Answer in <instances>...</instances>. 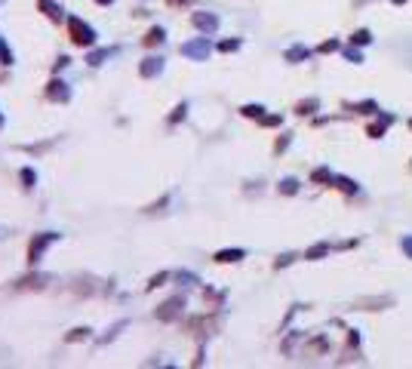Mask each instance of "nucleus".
<instances>
[{"instance_id":"f257e3e1","label":"nucleus","mask_w":412,"mask_h":369,"mask_svg":"<svg viewBox=\"0 0 412 369\" xmlns=\"http://www.w3.org/2000/svg\"><path fill=\"white\" fill-rule=\"evenodd\" d=\"M68 31H71V43L74 46H92L95 43V31L83 18H71L68 22Z\"/></svg>"},{"instance_id":"f03ea898","label":"nucleus","mask_w":412,"mask_h":369,"mask_svg":"<svg viewBox=\"0 0 412 369\" xmlns=\"http://www.w3.org/2000/svg\"><path fill=\"white\" fill-rule=\"evenodd\" d=\"M209 52H212V43H209V37H197V40H188V43H182V55H188V59H197V62H203Z\"/></svg>"},{"instance_id":"7ed1b4c3","label":"nucleus","mask_w":412,"mask_h":369,"mask_svg":"<svg viewBox=\"0 0 412 369\" xmlns=\"http://www.w3.org/2000/svg\"><path fill=\"white\" fill-rule=\"evenodd\" d=\"M58 240V234H52V231H43V234H37L34 240H31V246H28V262L34 265V262H40V256H43V249L49 246V243H55Z\"/></svg>"},{"instance_id":"20e7f679","label":"nucleus","mask_w":412,"mask_h":369,"mask_svg":"<svg viewBox=\"0 0 412 369\" xmlns=\"http://www.w3.org/2000/svg\"><path fill=\"white\" fill-rule=\"evenodd\" d=\"M182 308H185V299H182V296H175V299H169V302H163V305L157 308V320L172 323V320H179V317H182Z\"/></svg>"},{"instance_id":"39448f33","label":"nucleus","mask_w":412,"mask_h":369,"mask_svg":"<svg viewBox=\"0 0 412 369\" xmlns=\"http://www.w3.org/2000/svg\"><path fill=\"white\" fill-rule=\"evenodd\" d=\"M191 22H194V28H200V31H206V34H212V31L219 28V18H215L212 12H194Z\"/></svg>"},{"instance_id":"423d86ee","label":"nucleus","mask_w":412,"mask_h":369,"mask_svg":"<svg viewBox=\"0 0 412 369\" xmlns=\"http://www.w3.org/2000/svg\"><path fill=\"white\" fill-rule=\"evenodd\" d=\"M163 71V59L160 55H148L142 65H139V74L142 77H154V74H160Z\"/></svg>"},{"instance_id":"0eeeda50","label":"nucleus","mask_w":412,"mask_h":369,"mask_svg":"<svg viewBox=\"0 0 412 369\" xmlns=\"http://www.w3.org/2000/svg\"><path fill=\"white\" fill-rule=\"evenodd\" d=\"M46 95H49L52 102H68L71 89H68V83H62V80H49V86H46Z\"/></svg>"},{"instance_id":"6e6552de","label":"nucleus","mask_w":412,"mask_h":369,"mask_svg":"<svg viewBox=\"0 0 412 369\" xmlns=\"http://www.w3.org/2000/svg\"><path fill=\"white\" fill-rule=\"evenodd\" d=\"M391 123H394V117H391V114H388V117H379L376 123H369V126H366V135H369V139H382V135H385V129H388Z\"/></svg>"},{"instance_id":"1a4fd4ad","label":"nucleus","mask_w":412,"mask_h":369,"mask_svg":"<svg viewBox=\"0 0 412 369\" xmlns=\"http://www.w3.org/2000/svg\"><path fill=\"white\" fill-rule=\"evenodd\" d=\"M243 256H246L243 249H222V253H215L212 259H215L219 265H231V262H240Z\"/></svg>"},{"instance_id":"9d476101","label":"nucleus","mask_w":412,"mask_h":369,"mask_svg":"<svg viewBox=\"0 0 412 369\" xmlns=\"http://www.w3.org/2000/svg\"><path fill=\"white\" fill-rule=\"evenodd\" d=\"M37 6H40V9L52 18V22H62V18H65V9H62V6H55V0H40Z\"/></svg>"},{"instance_id":"9b49d317","label":"nucleus","mask_w":412,"mask_h":369,"mask_svg":"<svg viewBox=\"0 0 412 369\" xmlns=\"http://www.w3.org/2000/svg\"><path fill=\"white\" fill-rule=\"evenodd\" d=\"M43 283H49V277H46V274H31V277H22V280H18V289H31V286H34V289H40Z\"/></svg>"},{"instance_id":"f8f14e48","label":"nucleus","mask_w":412,"mask_h":369,"mask_svg":"<svg viewBox=\"0 0 412 369\" xmlns=\"http://www.w3.org/2000/svg\"><path fill=\"white\" fill-rule=\"evenodd\" d=\"M163 40H166V31H163V28H151V31L145 34L142 43H145V46H160Z\"/></svg>"},{"instance_id":"ddd939ff","label":"nucleus","mask_w":412,"mask_h":369,"mask_svg":"<svg viewBox=\"0 0 412 369\" xmlns=\"http://www.w3.org/2000/svg\"><path fill=\"white\" fill-rule=\"evenodd\" d=\"M317 108H320V102H317V99H305V102H299V105H296V114L308 117V114H314Z\"/></svg>"},{"instance_id":"4468645a","label":"nucleus","mask_w":412,"mask_h":369,"mask_svg":"<svg viewBox=\"0 0 412 369\" xmlns=\"http://www.w3.org/2000/svg\"><path fill=\"white\" fill-rule=\"evenodd\" d=\"M332 185H336L339 191H345V194H357V185H354L351 179H345V176H332Z\"/></svg>"},{"instance_id":"2eb2a0df","label":"nucleus","mask_w":412,"mask_h":369,"mask_svg":"<svg viewBox=\"0 0 412 369\" xmlns=\"http://www.w3.org/2000/svg\"><path fill=\"white\" fill-rule=\"evenodd\" d=\"M311 52H308V46H292V49H286V62H302V59H308Z\"/></svg>"},{"instance_id":"dca6fc26","label":"nucleus","mask_w":412,"mask_h":369,"mask_svg":"<svg viewBox=\"0 0 412 369\" xmlns=\"http://www.w3.org/2000/svg\"><path fill=\"white\" fill-rule=\"evenodd\" d=\"M311 182H317V185H326V182H329V185H332V172H329L326 166H320V169L311 172Z\"/></svg>"},{"instance_id":"f3484780","label":"nucleus","mask_w":412,"mask_h":369,"mask_svg":"<svg viewBox=\"0 0 412 369\" xmlns=\"http://www.w3.org/2000/svg\"><path fill=\"white\" fill-rule=\"evenodd\" d=\"M369 40H372V34H369L366 28H360V31H354V34H351V43H354V46H366Z\"/></svg>"},{"instance_id":"a211bd4d","label":"nucleus","mask_w":412,"mask_h":369,"mask_svg":"<svg viewBox=\"0 0 412 369\" xmlns=\"http://www.w3.org/2000/svg\"><path fill=\"white\" fill-rule=\"evenodd\" d=\"M240 114H243V117H256V120H262V117H265V108H262V105H243Z\"/></svg>"},{"instance_id":"6ab92c4d","label":"nucleus","mask_w":412,"mask_h":369,"mask_svg":"<svg viewBox=\"0 0 412 369\" xmlns=\"http://www.w3.org/2000/svg\"><path fill=\"white\" fill-rule=\"evenodd\" d=\"M329 253V243H317V246H311L308 253H305V259H323Z\"/></svg>"},{"instance_id":"aec40b11","label":"nucleus","mask_w":412,"mask_h":369,"mask_svg":"<svg viewBox=\"0 0 412 369\" xmlns=\"http://www.w3.org/2000/svg\"><path fill=\"white\" fill-rule=\"evenodd\" d=\"M22 182H25V188H34V185H37V172H34L31 166H25V169H22Z\"/></svg>"},{"instance_id":"412c9836","label":"nucleus","mask_w":412,"mask_h":369,"mask_svg":"<svg viewBox=\"0 0 412 369\" xmlns=\"http://www.w3.org/2000/svg\"><path fill=\"white\" fill-rule=\"evenodd\" d=\"M299 191V182L296 179H283L280 182V194H296Z\"/></svg>"},{"instance_id":"4be33fe9","label":"nucleus","mask_w":412,"mask_h":369,"mask_svg":"<svg viewBox=\"0 0 412 369\" xmlns=\"http://www.w3.org/2000/svg\"><path fill=\"white\" fill-rule=\"evenodd\" d=\"M166 280H169V274H166V271H160V274H154V277L148 280V289H157V286H163Z\"/></svg>"},{"instance_id":"5701e85b","label":"nucleus","mask_w":412,"mask_h":369,"mask_svg":"<svg viewBox=\"0 0 412 369\" xmlns=\"http://www.w3.org/2000/svg\"><path fill=\"white\" fill-rule=\"evenodd\" d=\"M80 339H89V329L86 326H77V329L68 333V342H80Z\"/></svg>"},{"instance_id":"b1692460","label":"nucleus","mask_w":412,"mask_h":369,"mask_svg":"<svg viewBox=\"0 0 412 369\" xmlns=\"http://www.w3.org/2000/svg\"><path fill=\"white\" fill-rule=\"evenodd\" d=\"M105 59H108V49H95V52H89V59H86V62H89V65H102Z\"/></svg>"},{"instance_id":"393cba45","label":"nucleus","mask_w":412,"mask_h":369,"mask_svg":"<svg viewBox=\"0 0 412 369\" xmlns=\"http://www.w3.org/2000/svg\"><path fill=\"white\" fill-rule=\"evenodd\" d=\"M185 111H188V105H185V102H182V105H175V108H172V114H169V123H179V120L185 117Z\"/></svg>"},{"instance_id":"a878e982","label":"nucleus","mask_w":412,"mask_h":369,"mask_svg":"<svg viewBox=\"0 0 412 369\" xmlns=\"http://www.w3.org/2000/svg\"><path fill=\"white\" fill-rule=\"evenodd\" d=\"M351 111H357V114H372V111H376V102H363V105H351Z\"/></svg>"},{"instance_id":"bb28decb","label":"nucleus","mask_w":412,"mask_h":369,"mask_svg":"<svg viewBox=\"0 0 412 369\" xmlns=\"http://www.w3.org/2000/svg\"><path fill=\"white\" fill-rule=\"evenodd\" d=\"M219 49H222V52H234V49H240V40H222Z\"/></svg>"},{"instance_id":"cd10ccee","label":"nucleus","mask_w":412,"mask_h":369,"mask_svg":"<svg viewBox=\"0 0 412 369\" xmlns=\"http://www.w3.org/2000/svg\"><path fill=\"white\" fill-rule=\"evenodd\" d=\"M0 62H3V65H12V52L6 49V43H3V37H0Z\"/></svg>"},{"instance_id":"c85d7f7f","label":"nucleus","mask_w":412,"mask_h":369,"mask_svg":"<svg viewBox=\"0 0 412 369\" xmlns=\"http://www.w3.org/2000/svg\"><path fill=\"white\" fill-rule=\"evenodd\" d=\"M336 49H339V40H326V43H320L317 52H336Z\"/></svg>"},{"instance_id":"c756f323","label":"nucleus","mask_w":412,"mask_h":369,"mask_svg":"<svg viewBox=\"0 0 412 369\" xmlns=\"http://www.w3.org/2000/svg\"><path fill=\"white\" fill-rule=\"evenodd\" d=\"M280 120H283V117H277V114H268V117H262V123H265V126H280Z\"/></svg>"},{"instance_id":"7c9ffc66","label":"nucleus","mask_w":412,"mask_h":369,"mask_svg":"<svg viewBox=\"0 0 412 369\" xmlns=\"http://www.w3.org/2000/svg\"><path fill=\"white\" fill-rule=\"evenodd\" d=\"M292 259H296V256H292V253H286V256H280V259L274 262V268H286V265L292 262Z\"/></svg>"},{"instance_id":"2f4dec72","label":"nucleus","mask_w":412,"mask_h":369,"mask_svg":"<svg viewBox=\"0 0 412 369\" xmlns=\"http://www.w3.org/2000/svg\"><path fill=\"white\" fill-rule=\"evenodd\" d=\"M286 145H289V132H286V135H283V139H277V145H274V151H277V154H280V151H283V148H286Z\"/></svg>"},{"instance_id":"473e14b6","label":"nucleus","mask_w":412,"mask_h":369,"mask_svg":"<svg viewBox=\"0 0 412 369\" xmlns=\"http://www.w3.org/2000/svg\"><path fill=\"white\" fill-rule=\"evenodd\" d=\"M348 59H351V62H363V52H357V49H348Z\"/></svg>"},{"instance_id":"72a5a7b5","label":"nucleus","mask_w":412,"mask_h":369,"mask_svg":"<svg viewBox=\"0 0 412 369\" xmlns=\"http://www.w3.org/2000/svg\"><path fill=\"white\" fill-rule=\"evenodd\" d=\"M403 249H406V256L412 259V237H406V240H403Z\"/></svg>"},{"instance_id":"f704fd0d","label":"nucleus","mask_w":412,"mask_h":369,"mask_svg":"<svg viewBox=\"0 0 412 369\" xmlns=\"http://www.w3.org/2000/svg\"><path fill=\"white\" fill-rule=\"evenodd\" d=\"M169 6H185V3H191V0H166Z\"/></svg>"},{"instance_id":"c9c22d12","label":"nucleus","mask_w":412,"mask_h":369,"mask_svg":"<svg viewBox=\"0 0 412 369\" xmlns=\"http://www.w3.org/2000/svg\"><path fill=\"white\" fill-rule=\"evenodd\" d=\"M95 3H102V6H105V3H114V0H95Z\"/></svg>"},{"instance_id":"e433bc0d","label":"nucleus","mask_w":412,"mask_h":369,"mask_svg":"<svg viewBox=\"0 0 412 369\" xmlns=\"http://www.w3.org/2000/svg\"><path fill=\"white\" fill-rule=\"evenodd\" d=\"M0 126H3V117H0Z\"/></svg>"},{"instance_id":"4c0bfd02","label":"nucleus","mask_w":412,"mask_h":369,"mask_svg":"<svg viewBox=\"0 0 412 369\" xmlns=\"http://www.w3.org/2000/svg\"><path fill=\"white\" fill-rule=\"evenodd\" d=\"M409 129H412V120H409Z\"/></svg>"}]
</instances>
